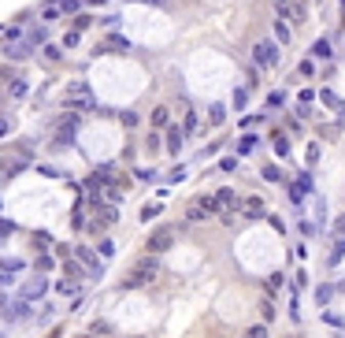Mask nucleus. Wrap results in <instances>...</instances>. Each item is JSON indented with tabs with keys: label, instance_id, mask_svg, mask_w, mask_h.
Instances as JSON below:
<instances>
[{
	"label": "nucleus",
	"instance_id": "a19ab883",
	"mask_svg": "<svg viewBox=\"0 0 345 338\" xmlns=\"http://www.w3.org/2000/svg\"><path fill=\"white\" fill-rule=\"evenodd\" d=\"M89 23H93V19H89V15H74V26H71V30H78V34H82V30H86Z\"/></svg>",
	"mask_w": 345,
	"mask_h": 338
},
{
	"label": "nucleus",
	"instance_id": "e433bc0d",
	"mask_svg": "<svg viewBox=\"0 0 345 338\" xmlns=\"http://www.w3.org/2000/svg\"><path fill=\"white\" fill-rule=\"evenodd\" d=\"M71 227H74V231H82V227H86V212H82V208H74V216H71Z\"/></svg>",
	"mask_w": 345,
	"mask_h": 338
},
{
	"label": "nucleus",
	"instance_id": "8fccbe9b",
	"mask_svg": "<svg viewBox=\"0 0 345 338\" xmlns=\"http://www.w3.org/2000/svg\"><path fill=\"white\" fill-rule=\"evenodd\" d=\"M316 160H319V145L312 141V145H308V164H316Z\"/></svg>",
	"mask_w": 345,
	"mask_h": 338
},
{
	"label": "nucleus",
	"instance_id": "4be33fe9",
	"mask_svg": "<svg viewBox=\"0 0 345 338\" xmlns=\"http://www.w3.org/2000/svg\"><path fill=\"white\" fill-rule=\"evenodd\" d=\"M319 101H323V104H327V108H334V111H345V104H341V101H338V97H334V93H331V89H323V93H319Z\"/></svg>",
	"mask_w": 345,
	"mask_h": 338
},
{
	"label": "nucleus",
	"instance_id": "de8ad7c7",
	"mask_svg": "<svg viewBox=\"0 0 345 338\" xmlns=\"http://www.w3.org/2000/svg\"><path fill=\"white\" fill-rule=\"evenodd\" d=\"M15 74H19V71H15V67H8V63H0V78H4V82H11Z\"/></svg>",
	"mask_w": 345,
	"mask_h": 338
},
{
	"label": "nucleus",
	"instance_id": "f704fd0d",
	"mask_svg": "<svg viewBox=\"0 0 345 338\" xmlns=\"http://www.w3.org/2000/svg\"><path fill=\"white\" fill-rule=\"evenodd\" d=\"M26 41H30V45H41V41H45V26H34V30L26 34Z\"/></svg>",
	"mask_w": 345,
	"mask_h": 338
},
{
	"label": "nucleus",
	"instance_id": "f3484780",
	"mask_svg": "<svg viewBox=\"0 0 345 338\" xmlns=\"http://www.w3.org/2000/svg\"><path fill=\"white\" fill-rule=\"evenodd\" d=\"M64 271H67V279H74V283H82V279H86V268L78 264V260H71V256H67V264H64Z\"/></svg>",
	"mask_w": 345,
	"mask_h": 338
},
{
	"label": "nucleus",
	"instance_id": "603ef678",
	"mask_svg": "<svg viewBox=\"0 0 345 338\" xmlns=\"http://www.w3.org/2000/svg\"><path fill=\"white\" fill-rule=\"evenodd\" d=\"M8 134H11V123H8V119H0V138H8Z\"/></svg>",
	"mask_w": 345,
	"mask_h": 338
},
{
	"label": "nucleus",
	"instance_id": "a211bd4d",
	"mask_svg": "<svg viewBox=\"0 0 345 338\" xmlns=\"http://www.w3.org/2000/svg\"><path fill=\"white\" fill-rule=\"evenodd\" d=\"M59 15H64V11H59V4H56V0H45V4H41V19H45V23L59 19Z\"/></svg>",
	"mask_w": 345,
	"mask_h": 338
},
{
	"label": "nucleus",
	"instance_id": "473e14b6",
	"mask_svg": "<svg viewBox=\"0 0 345 338\" xmlns=\"http://www.w3.org/2000/svg\"><path fill=\"white\" fill-rule=\"evenodd\" d=\"M78 41H82L78 30H67V34H64V48H78Z\"/></svg>",
	"mask_w": 345,
	"mask_h": 338
},
{
	"label": "nucleus",
	"instance_id": "393cba45",
	"mask_svg": "<svg viewBox=\"0 0 345 338\" xmlns=\"http://www.w3.org/2000/svg\"><path fill=\"white\" fill-rule=\"evenodd\" d=\"M56 290H59V294H78V290H82V283H74V279H59Z\"/></svg>",
	"mask_w": 345,
	"mask_h": 338
},
{
	"label": "nucleus",
	"instance_id": "a878e982",
	"mask_svg": "<svg viewBox=\"0 0 345 338\" xmlns=\"http://www.w3.org/2000/svg\"><path fill=\"white\" fill-rule=\"evenodd\" d=\"M271 141H275V153H278V156H290V138H282V134H271Z\"/></svg>",
	"mask_w": 345,
	"mask_h": 338
},
{
	"label": "nucleus",
	"instance_id": "58836bf2",
	"mask_svg": "<svg viewBox=\"0 0 345 338\" xmlns=\"http://www.w3.org/2000/svg\"><path fill=\"white\" fill-rule=\"evenodd\" d=\"M316 297H319V305H327V301L334 297V286H319V290H316Z\"/></svg>",
	"mask_w": 345,
	"mask_h": 338
},
{
	"label": "nucleus",
	"instance_id": "2f4dec72",
	"mask_svg": "<svg viewBox=\"0 0 345 338\" xmlns=\"http://www.w3.org/2000/svg\"><path fill=\"white\" fill-rule=\"evenodd\" d=\"M8 179H15V171H11L8 160H0V190H4V182H8Z\"/></svg>",
	"mask_w": 345,
	"mask_h": 338
},
{
	"label": "nucleus",
	"instance_id": "c03bdc74",
	"mask_svg": "<svg viewBox=\"0 0 345 338\" xmlns=\"http://www.w3.org/2000/svg\"><path fill=\"white\" fill-rule=\"evenodd\" d=\"M282 104H286V93H271L268 97V108H282Z\"/></svg>",
	"mask_w": 345,
	"mask_h": 338
},
{
	"label": "nucleus",
	"instance_id": "39448f33",
	"mask_svg": "<svg viewBox=\"0 0 345 338\" xmlns=\"http://www.w3.org/2000/svg\"><path fill=\"white\" fill-rule=\"evenodd\" d=\"M78 123H82V119H78L74 111L59 116V119H56V130H59V134H56V145H71V141H74V130H78Z\"/></svg>",
	"mask_w": 345,
	"mask_h": 338
},
{
	"label": "nucleus",
	"instance_id": "4c0bfd02",
	"mask_svg": "<svg viewBox=\"0 0 345 338\" xmlns=\"http://www.w3.org/2000/svg\"><path fill=\"white\" fill-rule=\"evenodd\" d=\"M156 216H160V204H145V208H141V219H156Z\"/></svg>",
	"mask_w": 345,
	"mask_h": 338
},
{
	"label": "nucleus",
	"instance_id": "7c9ffc66",
	"mask_svg": "<svg viewBox=\"0 0 345 338\" xmlns=\"http://www.w3.org/2000/svg\"><path fill=\"white\" fill-rule=\"evenodd\" d=\"M260 175H263L268 182H278V179H282V171H278L275 164H263V171H260Z\"/></svg>",
	"mask_w": 345,
	"mask_h": 338
},
{
	"label": "nucleus",
	"instance_id": "4468645a",
	"mask_svg": "<svg viewBox=\"0 0 345 338\" xmlns=\"http://www.w3.org/2000/svg\"><path fill=\"white\" fill-rule=\"evenodd\" d=\"M152 126H156V130L171 126V111H167V104H156V108H152Z\"/></svg>",
	"mask_w": 345,
	"mask_h": 338
},
{
	"label": "nucleus",
	"instance_id": "bf43d9fd",
	"mask_svg": "<svg viewBox=\"0 0 345 338\" xmlns=\"http://www.w3.org/2000/svg\"><path fill=\"white\" fill-rule=\"evenodd\" d=\"M0 338H4V334H0Z\"/></svg>",
	"mask_w": 345,
	"mask_h": 338
},
{
	"label": "nucleus",
	"instance_id": "1a4fd4ad",
	"mask_svg": "<svg viewBox=\"0 0 345 338\" xmlns=\"http://www.w3.org/2000/svg\"><path fill=\"white\" fill-rule=\"evenodd\" d=\"M30 52H34V45H30L26 37H23V41H4V56H8V60H26Z\"/></svg>",
	"mask_w": 345,
	"mask_h": 338
},
{
	"label": "nucleus",
	"instance_id": "c9c22d12",
	"mask_svg": "<svg viewBox=\"0 0 345 338\" xmlns=\"http://www.w3.org/2000/svg\"><path fill=\"white\" fill-rule=\"evenodd\" d=\"M297 71H301V78H312V74H316V63H312V56L301 60V67H297Z\"/></svg>",
	"mask_w": 345,
	"mask_h": 338
},
{
	"label": "nucleus",
	"instance_id": "864d4df0",
	"mask_svg": "<svg viewBox=\"0 0 345 338\" xmlns=\"http://www.w3.org/2000/svg\"><path fill=\"white\" fill-rule=\"evenodd\" d=\"M15 279H11V271H0V286H11Z\"/></svg>",
	"mask_w": 345,
	"mask_h": 338
},
{
	"label": "nucleus",
	"instance_id": "49530a36",
	"mask_svg": "<svg viewBox=\"0 0 345 338\" xmlns=\"http://www.w3.org/2000/svg\"><path fill=\"white\" fill-rule=\"evenodd\" d=\"M282 279H286L282 271H275V275H268V290H278V286H282Z\"/></svg>",
	"mask_w": 345,
	"mask_h": 338
},
{
	"label": "nucleus",
	"instance_id": "f03ea898",
	"mask_svg": "<svg viewBox=\"0 0 345 338\" xmlns=\"http://www.w3.org/2000/svg\"><path fill=\"white\" fill-rule=\"evenodd\" d=\"M215 216H223L215 197H193L186 204V219H193V223H205V219H215Z\"/></svg>",
	"mask_w": 345,
	"mask_h": 338
},
{
	"label": "nucleus",
	"instance_id": "c85d7f7f",
	"mask_svg": "<svg viewBox=\"0 0 345 338\" xmlns=\"http://www.w3.org/2000/svg\"><path fill=\"white\" fill-rule=\"evenodd\" d=\"M208 119H212V123L219 126V123L227 119V108H223V104H212V111H208Z\"/></svg>",
	"mask_w": 345,
	"mask_h": 338
},
{
	"label": "nucleus",
	"instance_id": "2eb2a0df",
	"mask_svg": "<svg viewBox=\"0 0 345 338\" xmlns=\"http://www.w3.org/2000/svg\"><path fill=\"white\" fill-rule=\"evenodd\" d=\"M108 48H112V52H127V48H130V41L123 37V34H112V37H108V45H100L97 52H108Z\"/></svg>",
	"mask_w": 345,
	"mask_h": 338
},
{
	"label": "nucleus",
	"instance_id": "3c124183",
	"mask_svg": "<svg viewBox=\"0 0 345 338\" xmlns=\"http://www.w3.org/2000/svg\"><path fill=\"white\" fill-rule=\"evenodd\" d=\"M123 123H127V126H137V116H134V111H123V116H119Z\"/></svg>",
	"mask_w": 345,
	"mask_h": 338
},
{
	"label": "nucleus",
	"instance_id": "7ed1b4c3",
	"mask_svg": "<svg viewBox=\"0 0 345 338\" xmlns=\"http://www.w3.org/2000/svg\"><path fill=\"white\" fill-rule=\"evenodd\" d=\"M253 60H256L260 71L278 67V41H256V45H253Z\"/></svg>",
	"mask_w": 345,
	"mask_h": 338
},
{
	"label": "nucleus",
	"instance_id": "412c9836",
	"mask_svg": "<svg viewBox=\"0 0 345 338\" xmlns=\"http://www.w3.org/2000/svg\"><path fill=\"white\" fill-rule=\"evenodd\" d=\"M56 4H59V11H64V15H78L86 0H56Z\"/></svg>",
	"mask_w": 345,
	"mask_h": 338
},
{
	"label": "nucleus",
	"instance_id": "79ce46f5",
	"mask_svg": "<svg viewBox=\"0 0 345 338\" xmlns=\"http://www.w3.org/2000/svg\"><path fill=\"white\" fill-rule=\"evenodd\" d=\"M249 104V93L245 89H234V108H245Z\"/></svg>",
	"mask_w": 345,
	"mask_h": 338
},
{
	"label": "nucleus",
	"instance_id": "c756f323",
	"mask_svg": "<svg viewBox=\"0 0 345 338\" xmlns=\"http://www.w3.org/2000/svg\"><path fill=\"white\" fill-rule=\"evenodd\" d=\"M312 101H316V93H312V89H305V93H301V108H297V111H301V116H308Z\"/></svg>",
	"mask_w": 345,
	"mask_h": 338
},
{
	"label": "nucleus",
	"instance_id": "72a5a7b5",
	"mask_svg": "<svg viewBox=\"0 0 345 338\" xmlns=\"http://www.w3.org/2000/svg\"><path fill=\"white\" fill-rule=\"evenodd\" d=\"M345 256V234H338V246H334V253H331V264H338Z\"/></svg>",
	"mask_w": 345,
	"mask_h": 338
},
{
	"label": "nucleus",
	"instance_id": "9b49d317",
	"mask_svg": "<svg viewBox=\"0 0 345 338\" xmlns=\"http://www.w3.org/2000/svg\"><path fill=\"white\" fill-rule=\"evenodd\" d=\"M241 212H245L249 219H263V216H268V208H263L260 197H245V201H241Z\"/></svg>",
	"mask_w": 345,
	"mask_h": 338
},
{
	"label": "nucleus",
	"instance_id": "423d86ee",
	"mask_svg": "<svg viewBox=\"0 0 345 338\" xmlns=\"http://www.w3.org/2000/svg\"><path fill=\"white\" fill-rule=\"evenodd\" d=\"M49 294V279L45 275H34V279H26L23 286H19V297L23 301H37V297H45Z\"/></svg>",
	"mask_w": 345,
	"mask_h": 338
},
{
	"label": "nucleus",
	"instance_id": "9d476101",
	"mask_svg": "<svg viewBox=\"0 0 345 338\" xmlns=\"http://www.w3.org/2000/svg\"><path fill=\"white\" fill-rule=\"evenodd\" d=\"M212 197H215V204H219V212H230V208H238V204H241L234 190H215Z\"/></svg>",
	"mask_w": 345,
	"mask_h": 338
},
{
	"label": "nucleus",
	"instance_id": "aec40b11",
	"mask_svg": "<svg viewBox=\"0 0 345 338\" xmlns=\"http://www.w3.org/2000/svg\"><path fill=\"white\" fill-rule=\"evenodd\" d=\"M0 271H11L15 275V271H23V260L19 256H0Z\"/></svg>",
	"mask_w": 345,
	"mask_h": 338
},
{
	"label": "nucleus",
	"instance_id": "37998d69",
	"mask_svg": "<svg viewBox=\"0 0 345 338\" xmlns=\"http://www.w3.org/2000/svg\"><path fill=\"white\" fill-rule=\"evenodd\" d=\"M256 149V138H241L238 141V153H253Z\"/></svg>",
	"mask_w": 345,
	"mask_h": 338
},
{
	"label": "nucleus",
	"instance_id": "ea45409f",
	"mask_svg": "<svg viewBox=\"0 0 345 338\" xmlns=\"http://www.w3.org/2000/svg\"><path fill=\"white\" fill-rule=\"evenodd\" d=\"M245 338H271V334H268V327L260 324V327H249V331H245Z\"/></svg>",
	"mask_w": 345,
	"mask_h": 338
},
{
	"label": "nucleus",
	"instance_id": "5701e85b",
	"mask_svg": "<svg viewBox=\"0 0 345 338\" xmlns=\"http://www.w3.org/2000/svg\"><path fill=\"white\" fill-rule=\"evenodd\" d=\"M182 134H186V138H193V134H197V116H193V111H186V119H182Z\"/></svg>",
	"mask_w": 345,
	"mask_h": 338
},
{
	"label": "nucleus",
	"instance_id": "13d9d810",
	"mask_svg": "<svg viewBox=\"0 0 345 338\" xmlns=\"http://www.w3.org/2000/svg\"><path fill=\"white\" fill-rule=\"evenodd\" d=\"M275 4H290V0H275Z\"/></svg>",
	"mask_w": 345,
	"mask_h": 338
},
{
	"label": "nucleus",
	"instance_id": "6ab92c4d",
	"mask_svg": "<svg viewBox=\"0 0 345 338\" xmlns=\"http://www.w3.org/2000/svg\"><path fill=\"white\" fill-rule=\"evenodd\" d=\"M290 37H293V34H290L286 19H275V41H278V45H290Z\"/></svg>",
	"mask_w": 345,
	"mask_h": 338
},
{
	"label": "nucleus",
	"instance_id": "6e6d98bb",
	"mask_svg": "<svg viewBox=\"0 0 345 338\" xmlns=\"http://www.w3.org/2000/svg\"><path fill=\"white\" fill-rule=\"evenodd\" d=\"M334 231H338V234H345V216H341V219L334 223Z\"/></svg>",
	"mask_w": 345,
	"mask_h": 338
},
{
	"label": "nucleus",
	"instance_id": "5fc2aeb1",
	"mask_svg": "<svg viewBox=\"0 0 345 338\" xmlns=\"http://www.w3.org/2000/svg\"><path fill=\"white\" fill-rule=\"evenodd\" d=\"M130 4H156V8H160L164 0H130Z\"/></svg>",
	"mask_w": 345,
	"mask_h": 338
},
{
	"label": "nucleus",
	"instance_id": "a18cd8bd",
	"mask_svg": "<svg viewBox=\"0 0 345 338\" xmlns=\"http://www.w3.org/2000/svg\"><path fill=\"white\" fill-rule=\"evenodd\" d=\"M260 312H263V320L271 324V320H275V305H271V301H263V305H260Z\"/></svg>",
	"mask_w": 345,
	"mask_h": 338
},
{
	"label": "nucleus",
	"instance_id": "4d7b16f0",
	"mask_svg": "<svg viewBox=\"0 0 345 338\" xmlns=\"http://www.w3.org/2000/svg\"><path fill=\"white\" fill-rule=\"evenodd\" d=\"M86 4H89V8H104V4H108V0H86Z\"/></svg>",
	"mask_w": 345,
	"mask_h": 338
},
{
	"label": "nucleus",
	"instance_id": "f8f14e48",
	"mask_svg": "<svg viewBox=\"0 0 345 338\" xmlns=\"http://www.w3.org/2000/svg\"><path fill=\"white\" fill-rule=\"evenodd\" d=\"M26 93H30V82H26L23 74H15L11 82H8V97H11V101H23Z\"/></svg>",
	"mask_w": 345,
	"mask_h": 338
},
{
	"label": "nucleus",
	"instance_id": "09e8293b",
	"mask_svg": "<svg viewBox=\"0 0 345 338\" xmlns=\"http://www.w3.org/2000/svg\"><path fill=\"white\" fill-rule=\"evenodd\" d=\"M219 167H223V171H234V167H238V160H234V156H223V160H219Z\"/></svg>",
	"mask_w": 345,
	"mask_h": 338
},
{
	"label": "nucleus",
	"instance_id": "0eeeda50",
	"mask_svg": "<svg viewBox=\"0 0 345 338\" xmlns=\"http://www.w3.org/2000/svg\"><path fill=\"white\" fill-rule=\"evenodd\" d=\"M67 108H78V111H82V108H93V93L82 86V82H74L71 89H67V101H64Z\"/></svg>",
	"mask_w": 345,
	"mask_h": 338
},
{
	"label": "nucleus",
	"instance_id": "dca6fc26",
	"mask_svg": "<svg viewBox=\"0 0 345 338\" xmlns=\"http://www.w3.org/2000/svg\"><path fill=\"white\" fill-rule=\"evenodd\" d=\"M182 130H178V126H167V153H178L182 149Z\"/></svg>",
	"mask_w": 345,
	"mask_h": 338
},
{
	"label": "nucleus",
	"instance_id": "f257e3e1",
	"mask_svg": "<svg viewBox=\"0 0 345 338\" xmlns=\"http://www.w3.org/2000/svg\"><path fill=\"white\" fill-rule=\"evenodd\" d=\"M160 279V260L156 256H141V260H134V268L127 271V279H123V286H149Z\"/></svg>",
	"mask_w": 345,
	"mask_h": 338
},
{
	"label": "nucleus",
	"instance_id": "20e7f679",
	"mask_svg": "<svg viewBox=\"0 0 345 338\" xmlns=\"http://www.w3.org/2000/svg\"><path fill=\"white\" fill-rule=\"evenodd\" d=\"M171 246H175V227H156V231L149 234V241H145L149 256H160V253H167Z\"/></svg>",
	"mask_w": 345,
	"mask_h": 338
},
{
	"label": "nucleus",
	"instance_id": "bb28decb",
	"mask_svg": "<svg viewBox=\"0 0 345 338\" xmlns=\"http://www.w3.org/2000/svg\"><path fill=\"white\" fill-rule=\"evenodd\" d=\"M97 253L104 256V260H112V256H115V241H112V238H104L100 246H97Z\"/></svg>",
	"mask_w": 345,
	"mask_h": 338
},
{
	"label": "nucleus",
	"instance_id": "6e6552de",
	"mask_svg": "<svg viewBox=\"0 0 345 338\" xmlns=\"http://www.w3.org/2000/svg\"><path fill=\"white\" fill-rule=\"evenodd\" d=\"M74 260L82 264L89 275H100V271H104V268H100V256L93 253V249H86V246H78V249H74Z\"/></svg>",
	"mask_w": 345,
	"mask_h": 338
},
{
	"label": "nucleus",
	"instance_id": "b1692460",
	"mask_svg": "<svg viewBox=\"0 0 345 338\" xmlns=\"http://www.w3.org/2000/svg\"><path fill=\"white\" fill-rule=\"evenodd\" d=\"M52 264H56V260H52L49 253H41L37 260H34V268H37V275H45V271H52Z\"/></svg>",
	"mask_w": 345,
	"mask_h": 338
},
{
	"label": "nucleus",
	"instance_id": "ddd939ff",
	"mask_svg": "<svg viewBox=\"0 0 345 338\" xmlns=\"http://www.w3.org/2000/svg\"><path fill=\"white\" fill-rule=\"evenodd\" d=\"M4 316H8V320H30V301H23V297L11 301V309H8Z\"/></svg>",
	"mask_w": 345,
	"mask_h": 338
},
{
	"label": "nucleus",
	"instance_id": "cd10ccee",
	"mask_svg": "<svg viewBox=\"0 0 345 338\" xmlns=\"http://www.w3.org/2000/svg\"><path fill=\"white\" fill-rule=\"evenodd\" d=\"M312 56H319V60H331V45H327V41H316V45H312Z\"/></svg>",
	"mask_w": 345,
	"mask_h": 338
}]
</instances>
